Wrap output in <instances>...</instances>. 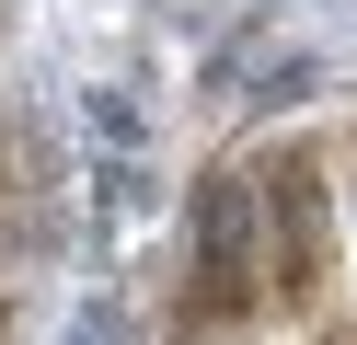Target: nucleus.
I'll return each instance as SVG.
<instances>
[{
    "mask_svg": "<svg viewBox=\"0 0 357 345\" xmlns=\"http://www.w3.org/2000/svg\"><path fill=\"white\" fill-rule=\"evenodd\" d=\"M254 207H265V276H277V299H323V265H334L323 161H311V150H277L254 173Z\"/></svg>",
    "mask_w": 357,
    "mask_h": 345,
    "instance_id": "nucleus-1",
    "label": "nucleus"
},
{
    "mask_svg": "<svg viewBox=\"0 0 357 345\" xmlns=\"http://www.w3.org/2000/svg\"><path fill=\"white\" fill-rule=\"evenodd\" d=\"M254 288H265V265H254V184L208 173L196 184V322H242Z\"/></svg>",
    "mask_w": 357,
    "mask_h": 345,
    "instance_id": "nucleus-2",
    "label": "nucleus"
},
{
    "mask_svg": "<svg viewBox=\"0 0 357 345\" xmlns=\"http://www.w3.org/2000/svg\"><path fill=\"white\" fill-rule=\"evenodd\" d=\"M346 345H357V334H346Z\"/></svg>",
    "mask_w": 357,
    "mask_h": 345,
    "instance_id": "nucleus-3",
    "label": "nucleus"
}]
</instances>
